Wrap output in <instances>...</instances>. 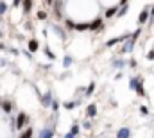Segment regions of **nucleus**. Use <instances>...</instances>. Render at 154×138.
I'll return each instance as SVG.
<instances>
[{"instance_id":"obj_13","label":"nucleus","mask_w":154,"mask_h":138,"mask_svg":"<svg viewBox=\"0 0 154 138\" xmlns=\"http://www.w3.org/2000/svg\"><path fill=\"white\" fill-rule=\"evenodd\" d=\"M116 13H118V7H109V9H106V14L104 16L106 18H113Z\"/></svg>"},{"instance_id":"obj_33","label":"nucleus","mask_w":154,"mask_h":138,"mask_svg":"<svg viewBox=\"0 0 154 138\" xmlns=\"http://www.w3.org/2000/svg\"><path fill=\"white\" fill-rule=\"evenodd\" d=\"M0 108H2V101H0Z\"/></svg>"},{"instance_id":"obj_18","label":"nucleus","mask_w":154,"mask_h":138,"mask_svg":"<svg viewBox=\"0 0 154 138\" xmlns=\"http://www.w3.org/2000/svg\"><path fill=\"white\" fill-rule=\"evenodd\" d=\"M32 136V127H27L22 135H20V138H31Z\"/></svg>"},{"instance_id":"obj_16","label":"nucleus","mask_w":154,"mask_h":138,"mask_svg":"<svg viewBox=\"0 0 154 138\" xmlns=\"http://www.w3.org/2000/svg\"><path fill=\"white\" fill-rule=\"evenodd\" d=\"M11 108H13V106H11L9 101H4V102H2V109H4L5 113H11Z\"/></svg>"},{"instance_id":"obj_26","label":"nucleus","mask_w":154,"mask_h":138,"mask_svg":"<svg viewBox=\"0 0 154 138\" xmlns=\"http://www.w3.org/2000/svg\"><path fill=\"white\" fill-rule=\"evenodd\" d=\"M5 11H7V4H5V2H0V16H2Z\"/></svg>"},{"instance_id":"obj_28","label":"nucleus","mask_w":154,"mask_h":138,"mask_svg":"<svg viewBox=\"0 0 154 138\" xmlns=\"http://www.w3.org/2000/svg\"><path fill=\"white\" fill-rule=\"evenodd\" d=\"M63 108H65V109H74V108H75V102H65Z\"/></svg>"},{"instance_id":"obj_3","label":"nucleus","mask_w":154,"mask_h":138,"mask_svg":"<svg viewBox=\"0 0 154 138\" xmlns=\"http://www.w3.org/2000/svg\"><path fill=\"white\" fill-rule=\"evenodd\" d=\"M27 120H29V118H27V113H20L18 118H16V129H23Z\"/></svg>"},{"instance_id":"obj_15","label":"nucleus","mask_w":154,"mask_h":138,"mask_svg":"<svg viewBox=\"0 0 154 138\" xmlns=\"http://www.w3.org/2000/svg\"><path fill=\"white\" fill-rule=\"evenodd\" d=\"M72 63H74V59H72L70 56H65V58H63V67H65V68H68Z\"/></svg>"},{"instance_id":"obj_11","label":"nucleus","mask_w":154,"mask_h":138,"mask_svg":"<svg viewBox=\"0 0 154 138\" xmlns=\"http://www.w3.org/2000/svg\"><path fill=\"white\" fill-rule=\"evenodd\" d=\"M75 31H79V33H82V31H90V24H88V22L75 24Z\"/></svg>"},{"instance_id":"obj_30","label":"nucleus","mask_w":154,"mask_h":138,"mask_svg":"<svg viewBox=\"0 0 154 138\" xmlns=\"http://www.w3.org/2000/svg\"><path fill=\"white\" fill-rule=\"evenodd\" d=\"M82 127H84V129H91V124H90V122H88V120H86V122H84V124H82Z\"/></svg>"},{"instance_id":"obj_1","label":"nucleus","mask_w":154,"mask_h":138,"mask_svg":"<svg viewBox=\"0 0 154 138\" xmlns=\"http://www.w3.org/2000/svg\"><path fill=\"white\" fill-rule=\"evenodd\" d=\"M129 88L136 92L138 97H145V88H143V81L140 77H131L129 79Z\"/></svg>"},{"instance_id":"obj_29","label":"nucleus","mask_w":154,"mask_h":138,"mask_svg":"<svg viewBox=\"0 0 154 138\" xmlns=\"http://www.w3.org/2000/svg\"><path fill=\"white\" fill-rule=\"evenodd\" d=\"M147 59H149V61H154V49H152V50H149V54H147Z\"/></svg>"},{"instance_id":"obj_6","label":"nucleus","mask_w":154,"mask_h":138,"mask_svg":"<svg viewBox=\"0 0 154 138\" xmlns=\"http://www.w3.org/2000/svg\"><path fill=\"white\" fill-rule=\"evenodd\" d=\"M86 117H88V118L97 117V104H88V108H86Z\"/></svg>"},{"instance_id":"obj_9","label":"nucleus","mask_w":154,"mask_h":138,"mask_svg":"<svg viewBox=\"0 0 154 138\" xmlns=\"http://www.w3.org/2000/svg\"><path fill=\"white\" fill-rule=\"evenodd\" d=\"M27 49H29V52L32 54V52H36L39 49V43H38V39H29V43H27Z\"/></svg>"},{"instance_id":"obj_14","label":"nucleus","mask_w":154,"mask_h":138,"mask_svg":"<svg viewBox=\"0 0 154 138\" xmlns=\"http://www.w3.org/2000/svg\"><path fill=\"white\" fill-rule=\"evenodd\" d=\"M65 25H66V31H75V22H74V20H70V18H66V22H65Z\"/></svg>"},{"instance_id":"obj_12","label":"nucleus","mask_w":154,"mask_h":138,"mask_svg":"<svg viewBox=\"0 0 154 138\" xmlns=\"http://www.w3.org/2000/svg\"><path fill=\"white\" fill-rule=\"evenodd\" d=\"M124 38H127V36H118V38H111V39H108V41H106V47H115L116 43L122 41Z\"/></svg>"},{"instance_id":"obj_5","label":"nucleus","mask_w":154,"mask_h":138,"mask_svg":"<svg viewBox=\"0 0 154 138\" xmlns=\"http://www.w3.org/2000/svg\"><path fill=\"white\" fill-rule=\"evenodd\" d=\"M147 20H149V9H142V11H140V14H138V24H140V25H143Z\"/></svg>"},{"instance_id":"obj_7","label":"nucleus","mask_w":154,"mask_h":138,"mask_svg":"<svg viewBox=\"0 0 154 138\" xmlns=\"http://www.w3.org/2000/svg\"><path fill=\"white\" fill-rule=\"evenodd\" d=\"M116 138H131V129L129 127H120L118 133H116Z\"/></svg>"},{"instance_id":"obj_17","label":"nucleus","mask_w":154,"mask_h":138,"mask_svg":"<svg viewBox=\"0 0 154 138\" xmlns=\"http://www.w3.org/2000/svg\"><path fill=\"white\" fill-rule=\"evenodd\" d=\"M22 5H23L25 13H29V11L32 9V2H31V0H25V2H22Z\"/></svg>"},{"instance_id":"obj_27","label":"nucleus","mask_w":154,"mask_h":138,"mask_svg":"<svg viewBox=\"0 0 154 138\" xmlns=\"http://www.w3.org/2000/svg\"><path fill=\"white\" fill-rule=\"evenodd\" d=\"M50 106H52V109H54V111L57 113V109H59V102H57V99H54V101H52V104H50Z\"/></svg>"},{"instance_id":"obj_19","label":"nucleus","mask_w":154,"mask_h":138,"mask_svg":"<svg viewBox=\"0 0 154 138\" xmlns=\"http://www.w3.org/2000/svg\"><path fill=\"white\" fill-rule=\"evenodd\" d=\"M36 18H38V20H45V18H47V11L39 9L38 13H36Z\"/></svg>"},{"instance_id":"obj_2","label":"nucleus","mask_w":154,"mask_h":138,"mask_svg":"<svg viewBox=\"0 0 154 138\" xmlns=\"http://www.w3.org/2000/svg\"><path fill=\"white\" fill-rule=\"evenodd\" d=\"M104 29V22H102V18H95L91 24H90V31H93V33H100Z\"/></svg>"},{"instance_id":"obj_4","label":"nucleus","mask_w":154,"mask_h":138,"mask_svg":"<svg viewBox=\"0 0 154 138\" xmlns=\"http://www.w3.org/2000/svg\"><path fill=\"white\" fill-rule=\"evenodd\" d=\"M39 101H41V106H43V108H48V106L52 104L54 99H52V93H50V92H47V93H43V95H41V99H39Z\"/></svg>"},{"instance_id":"obj_23","label":"nucleus","mask_w":154,"mask_h":138,"mask_svg":"<svg viewBox=\"0 0 154 138\" xmlns=\"http://www.w3.org/2000/svg\"><path fill=\"white\" fill-rule=\"evenodd\" d=\"M79 129H81V127H79L77 124H74V126H72V129H70V135H74V136H77V135H79Z\"/></svg>"},{"instance_id":"obj_31","label":"nucleus","mask_w":154,"mask_h":138,"mask_svg":"<svg viewBox=\"0 0 154 138\" xmlns=\"http://www.w3.org/2000/svg\"><path fill=\"white\" fill-rule=\"evenodd\" d=\"M65 138H75V136H74V135H70V133H66V135H65Z\"/></svg>"},{"instance_id":"obj_8","label":"nucleus","mask_w":154,"mask_h":138,"mask_svg":"<svg viewBox=\"0 0 154 138\" xmlns=\"http://www.w3.org/2000/svg\"><path fill=\"white\" fill-rule=\"evenodd\" d=\"M54 136V129L52 127H43L41 133H39V138H52Z\"/></svg>"},{"instance_id":"obj_25","label":"nucleus","mask_w":154,"mask_h":138,"mask_svg":"<svg viewBox=\"0 0 154 138\" xmlns=\"http://www.w3.org/2000/svg\"><path fill=\"white\" fill-rule=\"evenodd\" d=\"M140 113H142L143 117H147V115H149V108H147V106H140Z\"/></svg>"},{"instance_id":"obj_21","label":"nucleus","mask_w":154,"mask_h":138,"mask_svg":"<svg viewBox=\"0 0 154 138\" xmlns=\"http://www.w3.org/2000/svg\"><path fill=\"white\" fill-rule=\"evenodd\" d=\"M124 65H125V63H124L122 59H115V61H113V67H115V68H124Z\"/></svg>"},{"instance_id":"obj_10","label":"nucleus","mask_w":154,"mask_h":138,"mask_svg":"<svg viewBox=\"0 0 154 138\" xmlns=\"http://www.w3.org/2000/svg\"><path fill=\"white\" fill-rule=\"evenodd\" d=\"M134 41H136V39H133V38H131V39L122 47V50H124V52H133V49H134Z\"/></svg>"},{"instance_id":"obj_20","label":"nucleus","mask_w":154,"mask_h":138,"mask_svg":"<svg viewBox=\"0 0 154 138\" xmlns=\"http://www.w3.org/2000/svg\"><path fill=\"white\" fill-rule=\"evenodd\" d=\"M127 7H129V4H127V5H122V7L118 9V13H116V16H124V14L127 13Z\"/></svg>"},{"instance_id":"obj_32","label":"nucleus","mask_w":154,"mask_h":138,"mask_svg":"<svg viewBox=\"0 0 154 138\" xmlns=\"http://www.w3.org/2000/svg\"><path fill=\"white\" fill-rule=\"evenodd\" d=\"M2 49H5V45H4V43H0V50H2Z\"/></svg>"},{"instance_id":"obj_24","label":"nucleus","mask_w":154,"mask_h":138,"mask_svg":"<svg viewBox=\"0 0 154 138\" xmlns=\"http://www.w3.org/2000/svg\"><path fill=\"white\" fill-rule=\"evenodd\" d=\"M45 54H47V58H48V59H56V56H54V52H52L50 49H45Z\"/></svg>"},{"instance_id":"obj_22","label":"nucleus","mask_w":154,"mask_h":138,"mask_svg":"<svg viewBox=\"0 0 154 138\" xmlns=\"http://www.w3.org/2000/svg\"><path fill=\"white\" fill-rule=\"evenodd\" d=\"M93 90H95V83H90V84H88V88H86V95H91V93H93Z\"/></svg>"}]
</instances>
